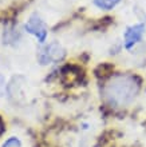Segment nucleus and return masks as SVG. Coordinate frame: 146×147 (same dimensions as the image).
<instances>
[{
    "label": "nucleus",
    "mask_w": 146,
    "mask_h": 147,
    "mask_svg": "<svg viewBox=\"0 0 146 147\" xmlns=\"http://www.w3.org/2000/svg\"><path fill=\"white\" fill-rule=\"evenodd\" d=\"M145 32V26L143 24H134L126 30L125 32V47L126 48H131V47L137 44V43L142 39V35Z\"/></svg>",
    "instance_id": "obj_4"
},
{
    "label": "nucleus",
    "mask_w": 146,
    "mask_h": 147,
    "mask_svg": "<svg viewBox=\"0 0 146 147\" xmlns=\"http://www.w3.org/2000/svg\"><path fill=\"white\" fill-rule=\"evenodd\" d=\"M139 80L131 74H115L103 86L102 95L109 106L123 109L130 106L139 92Z\"/></svg>",
    "instance_id": "obj_1"
},
{
    "label": "nucleus",
    "mask_w": 146,
    "mask_h": 147,
    "mask_svg": "<svg viewBox=\"0 0 146 147\" xmlns=\"http://www.w3.org/2000/svg\"><path fill=\"white\" fill-rule=\"evenodd\" d=\"M119 1H121V0H94V3H95L96 7L101 8V9H105V11L113 9Z\"/></svg>",
    "instance_id": "obj_5"
},
{
    "label": "nucleus",
    "mask_w": 146,
    "mask_h": 147,
    "mask_svg": "<svg viewBox=\"0 0 146 147\" xmlns=\"http://www.w3.org/2000/svg\"><path fill=\"white\" fill-rule=\"evenodd\" d=\"M3 147H22V143L18 138H10L8 140L4 142Z\"/></svg>",
    "instance_id": "obj_6"
},
{
    "label": "nucleus",
    "mask_w": 146,
    "mask_h": 147,
    "mask_svg": "<svg viewBox=\"0 0 146 147\" xmlns=\"http://www.w3.org/2000/svg\"><path fill=\"white\" fill-rule=\"evenodd\" d=\"M0 132H1V122H0Z\"/></svg>",
    "instance_id": "obj_7"
},
{
    "label": "nucleus",
    "mask_w": 146,
    "mask_h": 147,
    "mask_svg": "<svg viewBox=\"0 0 146 147\" xmlns=\"http://www.w3.org/2000/svg\"><path fill=\"white\" fill-rule=\"evenodd\" d=\"M26 30H27V32H30L31 35H34L35 38L38 39L39 43H44L47 39V27L46 24H44V22H43L39 16L34 15L31 16L30 19H28V22L26 23Z\"/></svg>",
    "instance_id": "obj_3"
},
{
    "label": "nucleus",
    "mask_w": 146,
    "mask_h": 147,
    "mask_svg": "<svg viewBox=\"0 0 146 147\" xmlns=\"http://www.w3.org/2000/svg\"><path fill=\"white\" fill-rule=\"evenodd\" d=\"M65 56V50L62 48L59 43H51L47 47H44L38 55L39 62L42 64H50V63L58 62Z\"/></svg>",
    "instance_id": "obj_2"
}]
</instances>
